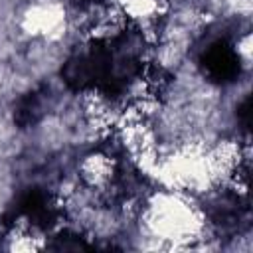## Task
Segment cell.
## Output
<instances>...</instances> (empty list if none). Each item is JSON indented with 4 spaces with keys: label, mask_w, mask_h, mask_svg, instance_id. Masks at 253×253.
<instances>
[{
    "label": "cell",
    "mask_w": 253,
    "mask_h": 253,
    "mask_svg": "<svg viewBox=\"0 0 253 253\" xmlns=\"http://www.w3.org/2000/svg\"><path fill=\"white\" fill-rule=\"evenodd\" d=\"M237 55H239V59L247 65L249 63V59H251V36L249 34H245L243 38H241V42L237 43Z\"/></svg>",
    "instance_id": "obj_5"
},
{
    "label": "cell",
    "mask_w": 253,
    "mask_h": 253,
    "mask_svg": "<svg viewBox=\"0 0 253 253\" xmlns=\"http://www.w3.org/2000/svg\"><path fill=\"white\" fill-rule=\"evenodd\" d=\"M22 28L34 38L55 40L65 30V12L55 2H38L24 12Z\"/></svg>",
    "instance_id": "obj_2"
},
{
    "label": "cell",
    "mask_w": 253,
    "mask_h": 253,
    "mask_svg": "<svg viewBox=\"0 0 253 253\" xmlns=\"http://www.w3.org/2000/svg\"><path fill=\"white\" fill-rule=\"evenodd\" d=\"M142 221L154 237L172 243L198 239L206 223L202 211L178 190L154 194L144 204Z\"/></svg>",
    "instance_id": "obj_1"
},
{
    "label": "cell",
    "mask_w": 253,
    "mask_h": 253,
    "mask_svg": "<svg viewBox=\"0 0 253 253\" xmlns=\"http://www.w3.org/2000/svg\"><path fill=\"white\" fill-rule=\"evenodd\" d=\"M117 6L126 18H132L142 24H150L160 14H164L168 0H117Z\"/></svg>",
    "instance_id": "obj_4"
},
{
    "label": "cell",
    "mask_w": 253,
    "mask_h": 253,
    "mask_svg": "<svg viewBox=\"0 0 253 253\" xmlns=\"http://www.w3.org/2000/svg\"><path fill=\"white\" fill-rule=\"evenodd\" d=\"M79 184L91 192H105L113 186L117 162L105 152H91L79 162Z\"/></svg>",
    "instance_id": "obj_3"
}]
</instances>
